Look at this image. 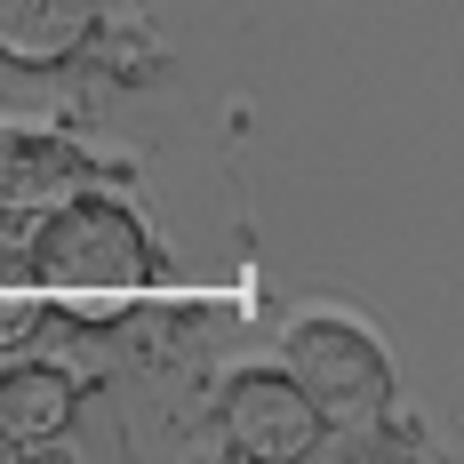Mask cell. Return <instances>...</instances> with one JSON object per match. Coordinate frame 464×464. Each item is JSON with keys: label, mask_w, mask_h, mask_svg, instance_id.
Masks as SVG:
<instances>
[{"label": "cell", "mask_w": 464, "mask_h": 464, "mask_svg": "<svg viewBox=\"0 0 464 464\" xmlns=\"http://www.w3.org/2000/svg\"><path fill=\"white\" fill-rule=\"evenodd\" d=\"M152 280V240L121 200L72 192L64 208L33 217V288L48 296L56 321H121Z\"/></svg>", "instance_id": "6da1fadb"}, {"label": "cell", "mask_w": 464, "mask_h": 464, "mask_svg": "<svg viewBox=\"0 0 464 464\" xmlns=\"http://www.w3.org/2000/svg\"><path fill=\"white\" fill-rule=\"evenodd\" d=\"M288 384L313 401L321 424H384L392 401V369H384V344L353 321H304L288 336Z\"/></svg>", "instance_id": "7a4b0ae2"}, {"label": "cell", "mask_w": 464, "mask_h": 464, "mask_svg": "<svg viewBox=\"0 0 464 464\" xmlns=\"http://www.w3.org/2000/svg\"><path fill=\"white\" fill-rule=\"evenodd\" d=\"M225 440H232V457L288 464V457H304L321 440V417L288 384V369H248V376L225 384Z\"/></svg>", "instance_id": "3957f363"}, {"label": "cell", "mask_w": 464, "mask_h": 464, "mask_svg": "<svg viewBox=\"0 0 464 464\" xmlns=\"http://www.w3.org/2000/svg\"><path fill=\"white\" fill-rule=\"evenodd\" d=\"M89 185V160L64 137H0V217H48Z\"/></svg>", "instance_id": "277c9868"}, {"label": "cell", "mask_w": 464, "mask_h": 464, "mask_svg": "<svg viewBox=\"0 0 464 464\" xmlns=\"http://www.w3.org/2000/svg\"><path fill=\"white\" fill-rule=\"evenodd\" d=\"M81 409V384L64 369H48V361H16V369H0V440L8 449H41L56 440L64 424Z\"/></svg>", "instance_id": "5b68a950"}, {"label": "cell", "mask_w": 464, "mask_h": 464, "mask_svg": "<svg viewBox=\"0 0 464 464\" xmlns=\"http://www.w3.org/2000/svg\"><path fill=\"white\" fill-rule=\"evenodd\" d=\"M96 33V0H0V56L8 64H64Z\"/></svg>", "instance_id": "8992f818"}, {"label": "cell", "mask_w": 464, "mask_h": 464, "mask_svg": "<svg viewBox=\"0 0 464 464\" xmlns=\"http://www.w3.org/2000/svg\"><path fill=\"white\" fill-rule=\"evenodd\" d=\"M48 321V296L41 288H0V344H33Z\"/></svg>", "instance_id": "52a82bcc"}]
</instances>
